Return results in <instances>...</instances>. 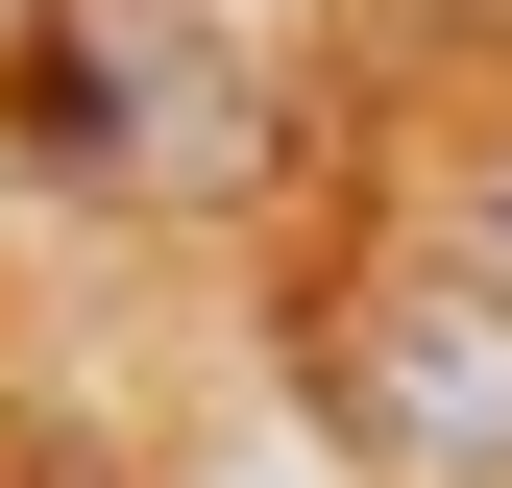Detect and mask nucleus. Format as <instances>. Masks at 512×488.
Wrapping results in <instances>:
<instances>
[{
	"instance_id": "nucleus-1",
	"label": "nucleus",
	"mask_w": 512,
	"mask_h": 488,
	"mask_svg": "<svg viewBox=\"0 0 512 488\" xmlns=\"http://www.w3.org/2000/svg\"><path fill=\"white\" fill-rule=\"evenodd\" d=\"M25 147L74 171V196H122V220H196V196H244V171L293 147V98H269V49L220 25V0H25Z\"/></svg>"
},
{
	"instance_id": "nucleus-3",
	"label": "nucleus",
	"mask_w": 512,
	"mask_h": 488,
	"mask_svg": "<svg viewBox=\"0 0 512 488\" xmlns=\"http://www.w3.org/2000/svg\"><path fill=\"white\" fill-rule=\"evenodd\" d=\"M196 488H366V464H342V440H317V415H293V440H220Z\"/></svg>"
},
{
	"instance_id": "nucleus-2",
	"label": "nucleus",
	"mask_w": 512,
	"mask_h": 488,
	"mask_svg": "<svg viewBox=\"0 0 512 488\" xmlns=\"http://www.w3.org/2000/svg\"><path fill=\"white\" fill-rule=\"evenodd\" d=\"M293 415L342 440L366 488H512V269L464 220L439 244H366L293 342Z\"/></svg>"
},
{
	"instance_id": "nucleus-4",
	"label": "nucleus",
	"mask_w": 512,
	"mask_h": 488,
	"mask_svg": "<svg viewBox=\"0 0 512 488\" xmlns=\"http://www.w3.org/2000/svg\"><path fill=\"white\" fill-rule=\"evenodd\" d=\"M464 244H488V269H512V147H488V196H464Z\"/></svg>"
}]
</instances>
